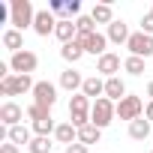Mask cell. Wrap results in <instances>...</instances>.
<instances>
[{"label": "cell", "mask_w": 153, "mask_h": 153, "mask_svg": "<svg viewBox=\"0 0 153 153\" xmlns=\"http://www.w3.org/2000/svg\"><path fill=\"white\" fill-rule=\"evenodd\" d=\"M3 45L12 51V54H18V51H24V36H21V30H15V27H9L6 33H3Z\"/></svg>", "instance_id": "21"}, {"label": "cell", "mask_w": 153, "mask_h": 153, "mask_svg": "<svg viewBox=\"0 0 153 153\" xmlns=\"http://www.w3.org/2000/svg\"><path fill=\"white\" fill-rule=\"evenodd\" d=\"M99 138H102V129L93 126V123H87L84 129H78V141L87 144V147H90V144H99Z\"/></svg>", "instance_id": "24"}, {"label": "cell", "mask_w": 153, "mask_h": 153, "mask_svg": "<svg viewBox=\"0 0 153 153\" xmlns=\"http://www.w3.org/2000/svg\"><path fill=\"white\" fill-rule=\"evenodd\" d=\"M141 33H147V36H153V15L147 12L144 18H141Z\"/></svg>", "instance_id": "30"}, {"label": "cell", "mask_w": 153, "mask_h": 153, "mask_svg": "<svg viewBox=\"0 0 153 153\" xmlns=\"http://www.w3.org/2000/svg\"><path fill=\"white\" fill-rule=\"evenodd\" d=\"M60 57L66 60V63H78L81 57H84V45L75 39V42H66L63 48H60Z\"/></svg>", "instance_id": "20"}, {"label": "cell", "mask_w": 153, "mask_h": 153, "mask_svg": "<svg viewBox=\"0 0 153 153\" xmlns=\"http://www.w3.org/2000/svg\"><path fill=\"white\" fill-rule=\"evenodd\" d=\"M123 69H126L129 75H144V57H132V54H129V57L123 60Z\"/></svg>", "instance_id": "26"}, {"label": "cell", "mask_w": 153, "mask_h": 153, "mask_svg": "<svg viewBox=\"0 0 153 153\" xmlns=\"http://www.w3.org/2000/svg\"><path fill=\"white\" fill-rule=\"evenodd\" d=\"M90 108H93V99H87L84 93H75L69 99V123L75 129H84L90 123Z\"/></svg>", "instance_id": "2"}, {"label": "cell", "mask_w": 153, "mask_h": 153, "mask_svg": "<svg viewBox=\"0 0 153 153\" xmlns=\"http://www.w3.org/2000/svg\"><path fill=\"white\" fill-rule=\"evenodd\" d=\"M0 153H21V147L9 141V144H0Z\"/></svg>", "instance_id": "33"}, {"label": "cell", "mask_w": 153, "mask_h": 153, "mask_svg": "<svg viewBox=\"0 0 153 153\" xmlns=\"http://www.w3.org/2000/svg\"><path fill=\"white\" fill-rule=\"evenodd\" d=\"M150 153H153V150H150Z\"/></svg>", "instance_id": "37"}, {"label": "cell", "mask_w": 153, "mask_h": 153, "mask_svg": "<svg viewBox=\"0 0 153 153\" xmlns=\"http://www.w3.org/2000/svg\"><path fill=\"white\" fill-rule=\"evenodd\" d=\"M60 87H63V90H69V93L75 96V90H81V87H84L81 72H75V69H66V72H60Z\"/></svg>", "instance_id": "15"}, {"label": "cell", "mask_w": 153, "mask_h": 153, "mask_svg": "<svg viewBox=\"0 0 153 153\" xmlns=\"http://www.w3.org/2000/svg\"><path fill=\"white\" fill-rule=\"evenodd\" d=\"M33 102L51 111L54 102H57V87H54L51 81H36V87H33Z\"/></svg>", "instance_id": "8"}, {"label": "cell", "mask_w": 153, "mask_h": 153, "mask_svg": "<svg viewBox=\"0 0 153 153\" xmlns=\"http://www.w3.org/2000/svg\"><path fill=\"white\" fill-rule=\"evenodd\" d=\"M54 138H57L63 147H69V144H75V141H78V129H75L69 120H66V123H57V129H54Z\"/></svg>", "instance_id": "17"}, {"label": "cell", "mask_w": 153, "mask_h": 153, "mask_svg": "<svg viewBox=\"0 0 153 153\" xmlns=\"http://www.w3.org/2000/svg\"><path fill=\"white\" fill-rule=\"evenodd\" d=\"M114 117H117V102H111V99H105V96L93 102V108H90V123H93V126L105 129Z\"/></svg>", "instance_id": "4"}, {"label": "cell", "mask_w": 153, "mask_h": 153, "mask_svg": "<svg viewBox=\"0 0 153 153\" xmlns=\"http://www.w3.org/2000/svg\"><path fill=\"white\" fill-rule=\"evenodd\" d=\"M144 102H141V96H132V93H126L120 102H117V117L120 120H138V117H144Z\"/></svg>", "instance_id": "5"}, {"label": "cell", "mask_w": 153, "mask_h": 153, "mask_svg": "<svg viewBox=\"0 0 153 153\" xmlns=\"http://www.w3.org/2000/svg\"><path fill=\"white\" fill-rule=\"evenodd\" d=\"M27 117H30V120H33V123H39V120H48V117H51V111H48V108H42V105H36V102H33V105H27Z\"/></svg>", "instance_id": "28"}, {"label": "cell", "mask_w": 153, "mask_h": 153, "mask_svg": "<svg viewBox=\"0 0 153 153\" xmlns=\"http://www.w3.org/2000/svg\"><path fill=\"white\" fill-rule=\"evenodd\" d=\"M33 21H36V9L30 0H12L9 3V24L15 30H27L33 27Z\"/></svg>", "instance_id": "1"}, {"label": "cell", "mask_w": 153, "mask_h": 153, "mask_svg": "<svg viewBox=\"0 0 153 153\" xmlns=\"http://www.w3.org/2000/svg\"><path fill=\"white\" fill-rule=\"evenodd\" d=\"M78 12H81V3H78V0H66V6H63V15L72 21V15L78 18Z\"/></svg>", "instance_id": "29"}, {"label": "cell", "mask_w": 153, "mask_h": 153, "mask_svg": "<svg viewBox=\"0 0 153 153\" xmlns=\"http://www.w3.org/2000/svg\"><path fill=\"white\" fill-rule=\"evenodd\" d=\"M63 6H66V0H51V3H48V9L51 12H60V15H63Z\"/></svg>", "instance_id": "32"}, {"label": "cell", "mask_w": 153, "mask_h": 153, "mask_svg": "<svg viewBox=\"0 0 153 153\" xmlns=\"http://www.w3.org/2000/svg\"><path fill=\"white\" fill-rule=\"evenodd\" d=\"M66 153H87V144L75 141V144H69V147H66Z\"/></svg>", "instance_id": "31"}, {"label": "cell", "mask_w": 153, "mask_h": 153, "mask_svg": "<svg viewBox=\"0 0 153 153\" xmlns=\"http://www.w3.org/2000/svg\"><path fill=\"white\" fill-rule=\"evenodd\" d=\"M120 66H123V60H120V54H114V51H108V54H102V57L96 60V72L105 75V78H114V75L120 72Z\"/></svg>", "instance_id": "11"}, {"label": "cell", "mask_w": 153, "mask_h": 153, "mask_svg": "<svg viewBox=\"0 0 153 153\" xmlns=\"http://www.w3.org/2000/svg\"><path fill=\"white\" fill-rule=\"evenodd\" d=\"M144 117L153 123V102H147V108H144Z\"/></svg>", "instance_id": "34"}, {"label": "cell", "mask_w": 153, "mask_h": 153, "mask_svg": "<svg viewBox=\"0 0 153 153\" xmlns=\"http://www.w3.org/2000/svg\"><path fill=\"white\" fill-rule=\"evenodd\" d=\"M150 15H153V9H150Z\"/></svg>", "instance_id": "36"}, {"label": "cell", "mask_w": 153, "mask_h": 153, "mask_svg": "<svg viewBox=\"0 0 153 153\" xmlns=\"http://www.w3.org/2000/svg\"><path fill=\"white\" fill-rule=\"evenodd\" d=\"M81 93L87 96V99H102L105 96V81L99 78V75H90V78H84V87H81Z\"/></svg>", "instance_id": "13"}, {"label": "cell", "mask_w": 153, "mask_h": 153, "mask_svg": "<svg viewBox=\"0 0 153 153\" xmlns=\"http://www.w3.org/2000/svg\"><path fill=\"white\" fill-rule=\"evenodd\" d=\"M6 138H9L12 144H18V147H21V144H30L36 135H33V129H27V126L21 123V126H12V129H6Z\"/></svg>", "instance_id": "19"}, {"label": "cell", "mask_w": 153, "mask_h": 153, "mask_svg": "<svg viewBox=\"0 0 153 153\" xmlns=\"http://www.w3.org/2000/svg\"><path fill=\"white\" fill-rule=\"evenodd\" d=\"M81 45H84V54H96V60L102 57V54H108V36L105 33H90V36H84V39H78Z\"/></svg>", "instance_id": "9"}, {"label": "cell", "mask_w": 153, "mask_h": 153, "mask_svg": "<svg viewBox=\"0 0 153 153\" xmlns=\"http://www.w3.org/2000/svg\"><path fill=\"white\" fill-rule=\"evenodd\" d=\"M147 96H150V102H153V81L147 84Z\"/></svg>", "instance_id": "35"}, {"label": "cell", "mask_w": 153, "mask_h": 153, "mask_svg": "<svg viewBox=\"0 0 153 153\" xmlns=\"http://www.w3.org/2000/svg\"><path fill=\"white\" fill-rule=\"evenodd\" d=\"M21 120H24V108L18 102H3V105H0V123H3L6 129L21 126Z\"/></svg>", "instance_id": "10"}, {"label": "cell", "mask_w": 153, "mask_h": 153, "mask_svg": "<svg viewBox=\"0 0 153 153\" xmlns=\"http://www.w3.org/2000/svg\"><path fill=\"white\" fill-rule=\"evenodd\" d=\"M57 21H60V18H54L51 9H39V12H36V21H33V30H36L39 36H51V33L57 30Z\"/></svg>", "instance_id": "12"}, {"label": "cell", "mask_w": 153, "mask_h": 153, "mask_svg": "<svg viewBox=\"0 0 153 153\" xmlns=\"http://www.w3.org/2000/svg\"><path fill=\"white\" fill-rule=\"evenodd\" d=\"M126 48H129V54L132 57H153V36H147V33H132L129 36V42H126Z\"/></svg>", "instance_id": "7"}, {"label": "cell", "mask_w": 153, "mask_h": 153, "mask_svg": "<svg viewBox=\"0 0 153 153\" xmlns=\"http://www.w3.org/2000/svg\"><path fill=\"white\" fill-rule=\"evenodd\" d=\"M129 138H135V141H144V138H150V120H147V117H138V120H132V123H129Z\"/></svg>", "instance_id": "22"}, {"label": "cell", "mask_w": 153, "mask_h": 153, "mask_svg": "<svg viewBox=\"0 0 153 153\" xmlns=\"http://www.w3.org/2000/svg\"><path fill=\"white\" fill-rule=\"evenodd\" d=\"M105 36H108V42H114V45H120V42L126 45L132 33H129V27H126L123 21H111V24H108V33H105Z\"/></svg>", "instance_id": "18"}, {"label": "cell", "mask_w": 153, "mask_h": 153, "mask_svg": "<svg viewBox=\"0 0 153 153\" xmlns=\"http://www.w3.org/2000/svg\"><path fill=\"white\" fill-rule=\"evenodd\" d=\"M36 66H39V57L33 54V51H18V54H12V60H9V69H12V75H30V72H36Z\"/></svg>", "instance_id": "6"}, {"label": "cell", "mask_w": 153, "mask_h": 153, "mask_svg": "<svg viewBox=\"0 0 153 153\" xmlns=\"http://www.w3.org/2000/svg\"><path fill=\"white\" fill-rule=\"evenodd\" d=\"M75 27H78V39L96 33V21H93L90 15H78V18H75Z\"/></svg>", "instance_id": "25"}, {"label": "cell", "mask_w": 153, "mask_h": 153, "mask_svg": "<svg viewBox=\"0 0 153 153\" xmlns=\"http://www.w3.org/2000/svg\"><path fill=\"white\" fill-rule=\"evenodd\" d=\"M36 81L30 75H6V78H0V93L3 96H21V93H33Z\"/></svg>", "instance_id": "3"}, {"label": "cell", "mask_w": 153, "mask_h": 153, "mask_svg": "<svg viewBox=\"0 0 153 153\" xmlns=\"http://www.w3.org/2000/svg\"><path fill=\"white\" fill-rule=\"evenodd\" d=\"M123 96H126V84H123L120 75H114V78H105V99L120 102Z\"/></svg>", "instance_id": "16"}, {"label": "cell", "mask_w": 153, "mask_h": 153, "mask_svg": "<svg viewBox=\"0 0 153 153\" xmlns=\"http://www.w3.org/2000/svg\"><path fill=\"white\" fill-rule=\"evenodd\" d=\"M90 18H93L96 24H111V21H117L108 3H96V6H93V12H90Z\"/></svg>", "instance_id": "23"}, {"label": "cell", "mask_w": 153, "mask_h": 153, "mask_svg": "<svg viewBox=\"0 0 153 153\" xmlns=\"http://www.w3.org/2000/svg\"><path fill=\"white\" fill-rule=\"evenodd\" d=\"M51 147H54V144H51V138H42V135H36V138L27 144V150H30V153H51Z\"/></svg>", "instance_id": "27"}, {"label": "cell", "mask_w": 153, "mask_h": 153, "mask_svg": "<svg viewBox=\"0 0 153 153\" xmlns=\"http://www.w3.org/2000/svg\"><path fill=\"white\" fill-rule=\"evenodd\" d=\"M54 36H57L63 45H66V42H75V39H78V27H75V21H69V18H60Z\"/></svg>", "instance_id": "14"}]
</instances>
